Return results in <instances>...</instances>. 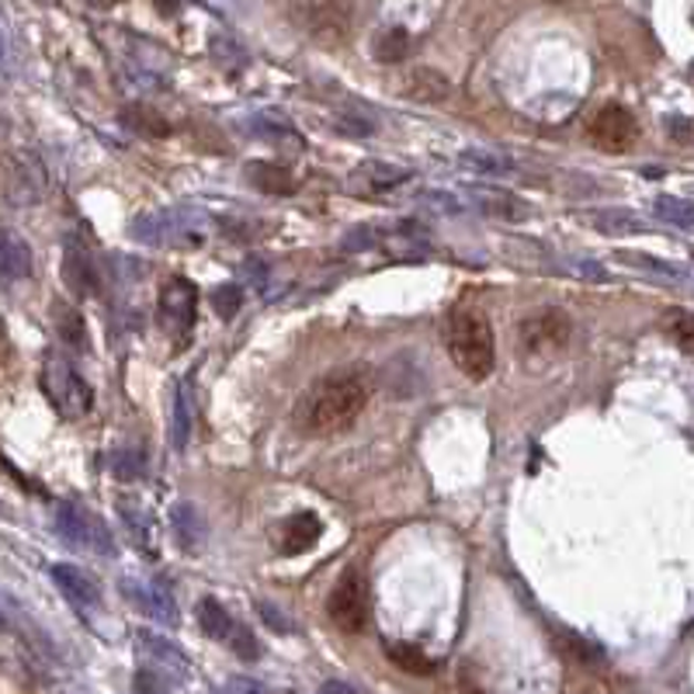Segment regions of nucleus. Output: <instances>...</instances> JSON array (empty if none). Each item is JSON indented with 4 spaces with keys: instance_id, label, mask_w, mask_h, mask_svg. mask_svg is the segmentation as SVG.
<instances>
[{
    "instance_id": "5701e85b",
    "label": "nucleus",
    "mask_w": 694,
    "mask_h": 694,
    "mask_svg": "<svg viewBox=\"0 0 694 694\" xmlns=\"http://www.w3.org/2000/svg\"><path fill=\"white\" fill-rule=\"evenodd\" d=\"M458 164L473 170V174H483V177H510L518 174V164L504 153H490V149H462L458 153Z\"/></svg>"
},
{
    "instance_id": "4c0bfd02",
    "label": "nucleus",
    "mask_w": 694,
    "mask_h": 694,
    "mask_svg": "<svg viewBox=\"0 0 694 694\" xmlns=\"http://www.w3.org/2000/svg\"><path fill=\"white\" fill-rule=\"evenodd\" d=\"M222 694H268V691L250 677H229L222 684Z\"/></svg>"
},
{
    "instance_id": "f704fd0d",
    "label": "nucleus",
    "mask_w": 694,
    "mask_h": 694,
    "mask_svg": "<svg viewBox=\"0 0 694 694\" xmlns=\"http://www.w3.org/2000/svg\"><path fill=\"white\" fill-rule=\"evenodd\" d=\"M341 247H344V250H372V247H379V237H375V229L358 226V229H351V234L344 237Z\"/></svg>"
},
{
    "instance_id": "7c9ffc66",
    "label": "nucleus",
    "mask_w": 694,
    "mask_h": 694,
    "mask_svg": "<svg viewBox=\"0 0 694 694\" xmlns=\"http://www.w3.org/2000/svg\"><path fill=\"white\" fill-rule=\"evenodd\" d=\"M663 327H666V333H671V341H674L684 354L694 358V313H687V310H671V313H666V320H663Z\"/></svg>"
},
{
    "instance_id": "0eeeda50",
    "label": "nucleus",
    "mask_w": 694,
    "mask_h": 694,
    "mask_svg": "<svg viewBox=\"0 0 694 694\" xmlns=\"http://www.w3.org/2000/svg\"><path fill=\"white\" fill-rule=\"evenodd\" d=\"M570 333H573L570 317L556 310V305H546V310H535L518 323V344L528 354H552L559 348H567Z\"/></svg>"
},
{
    "instance_id": "bb28decb",
    "label": "nucleus",
    "mask_w": 694,
    "mask_h": 694,
    "mask_svg": "<svg viewBox=\"0 0 694 694\" xmlns=\"http://www.w3.org/2000/svg\"><path fill=\"white\" fill-rule=\"evenodd\" d=\"M594 226L601 229L604 237H625V234H642V229H646V222H642L635 213H625V209L594 213Z\"/></svg>"
},
{
    "instance_id": "2eb2a0df",
    "label": "nucleus",
    "mask_w": 694,
    "mask_h": 694,
    "mask_svg": "<svg viewBox=\"0 0 694 694\" xmlns=\"http://www.w3.org/2000/svg\"><path fill=\"white\" fill-rule=\"evenodd\" d=\"M170 531L174 542L185 552H198L205 546V535H209V525H205V514L198 510V504L191 500H177L170 507Z\"/></svg>"
},
{
    "instance_id": "72a5a7b5",
    "label": "nucleus",
    "mask_w": 694,
    "mask_h": 694,
    "mask_svg": "<svg viewBox=\"0 0 694 694\" xmlns=\"http://www.w3.org/2000/svg\"><path fill=\"white\" fill-rule=\"evenodd\" d=\"M143 504H133V500H118V514L128 521V528L136 531V542L139 538H149V521H146V514L139 510Z\"/></svg>"
},
{
    "instance_id": "b1692460",
    "label": "nucleus",
    "mask_w": 694,
    "mask_h": 694,
    "mask_svg": "<svg viewBox=\"0 0 694 694\" xmlns=\"http://www.w3.org/2000/svg\"><path fill=\"white\" fill-rule=\"evenodd\" d=\"M473 205L490 216H500V219H525L528 216V205L521 198H514L507 191H490V188H476L473 191Z\"/></svg>"
},
{
    "instance_id": "9b49d317",
    "label": "nucleus",
    "mask_w": 694,
    "mask_h": 694,
    "mask_svg": "<svg viewBox=\"0 0 694 694\" xmlns=\"http://www.w3.org/2000/svg\"><path fill=\"white\" fill-rule=\"evenodd\" d=\"M63 281H66V289H70L76 299H91V296H97V268H94V257H91V250L84 247V240H76L73 234L63 237Z\"/></svg>"
},
{
    "instance_id": "1a4fd4ad",
    "label": "nucleus",
    "mask_w": 694,
    "mask_h": 694,
    "mask_svg": "<svg viewBox=\"0 0 694 694\" xmlns=\"http://www.w3.org/2000/svg\"><path fill=\"white\" fill-rule=\"evenodd\" d=\"M160 323L174 333V338H185V333L195 327V313H198V289L188 278L174 275L160 286Z\"/></svg>"
},
{
    "instance_id": "ea45409f",
    "label": "nucleus",
    "mask_w": 694,
    "mask_h": 694,
    "mask_svg": "<svg viewBox=\"0 0 694 694\" xmlns=\"http://www.w3.org/2000/svg\"><path fill=\"white\" fill-rule=\"evenodd\" d=\"M87 4H91V8H115L118 0H87Z\"/></svg>"
},
{
    "instance_id": "6e6552de",
    "label": "nucleus",
    "mask_w": 694,
    "mask_h": 694,
    "mask_svg": "<svg viewBox=\"0 0 694 694\" xmlns=\"http://www.w3.org/2000/svg\"><path fill=\"white\" fill-rule=\"evenodd\" d=\"M587 136L598 149H608V153H625L635 146L639 139V122L635 115L625 108V105H601L594 115H590V125H587Z\"/></svg>"
},
{
    "instance_id": "58836bf2",
    "label": "nucleus",
    "mask_w": 694,
    "mask_h": 694,
    "mask_svg": "<svg viewBox=\"0 0 694 694\" xmlns=\"http://www.w3.org/2000/svg\"><path fill=\"white\" fill-rule=\"evenodd\" d=\"M320 691H323V694H358V691H354L351 684H344V681H327Z\"/></svg>"
},
{
    "instance_id": "f3484780",
    "label": "nucleus",
    "mask_w": 694,
    "mask_h": 694,
    "mask_svg": "<svg viewBox=\"0 0 694 694\" xmlns=\"http://www.w3.org/2000/svg\"><path fill=\"white\" fill-rule=\"evenodd\" d=\"M410 182V170L403 167H393V164H382V160H369L354 170L351 177V188L362 191V195H382V191H393L400 185Z\"/></svg>"
},
{
    "instance_id": "20e7f679",
    "label": "nucleus",
    "mask_w": 694,
    "mask_h": 694,
    "mask_svg": "<svg viewBox=\"0 0 694 694\" xmlns=\"http://www.w3.org/2000/svg\"><path fill=\"white\" fill-rule=\"evenodd\" d=\"M198 625H201L205 635L222 642V646H229L240 660H247V663L261 660V642H257V635L247 625H240L234 614H229V608H222L216 598L198 601Z\"/></svg>"
},
{
    "instance_id": "dca6fc26",
    "label": "nucleus",
    "mask_w": 694,
    "mask_h": 694,
    "mask_svg": "<svg viewBox=\"0 0 694 694\" xmlns=\"http://www.w3.org/2000/svg\"><path fill=\"white\" fill-rule=\"evenodd\" d=\"M195 427V382L182 379L174 393V410H170V445L174 452H188Z\"/></svg>"
},
{
    "instance_id": "39448f33",
    "label": "nucleus",
    "mask_w": 694,
    "mask_h": 694,
    "mask_svg": "<svg viewBox=\"0 0 694 694\" xmlns=\"http://www.w3.org/2000/svg\"><path fill=\"white\" fill-rule=\"evenodd\" d=\"M327 614L341 632L354 635L369 622V594H365V577L358 570H344L341 580L333 583L327 598Z\"/></svg>"
},
{
    "instance_id": "f03ea898",
    "label": "nucleus",
    "mask_w": 694,
    "mask_h": 694,
    "mask_svg": "<svg viewBox=\"0 0 694 694\" xmlns=\"http://www.w3.org/2000/svg\"><path fill=\"white\" fill-rule=\"evenodd\" d=\"M448 354L455 369L473 379V382H483L490 379L494 369H497V338H494V327L486 320L483 310L476 305H458L448 320Z\"/></svg>"
},
{
    "instance_id": "4468645a",
    "label": "nucleus",
    "mask_w": 694,
    "mask_h": 694,
    "mask_svg": "<svg viewBox=\"0 0 694 694\" xmlns=\"http://www.w3.org/2000/svg\"><path fill=\"white\" fill-rule=\"evenodd\" d=\"M49 577H53V583L63 590V598L76 611H81V614H87V611H94L101 604V590H97L94 577H87L81 567H70V562H56V567L49 570Z\"/></svg>"
},
{
    "instance_id": "f8f14e48",
    "label": "nucleus",
    "mask_w": 694,
    "mask_h": 694,
    "mask_svg": "<svg viewBox=\"0 0 694 694\" xmlns=\"http://www.w3.org/2000/svg\"><path fill=\"white\" fill-rule=\"evenodd\" d=\"M320 535H323V521L317 518V514L299 510V514H292V518L281 521L275 542H278L281 556H305L310 549H317Z\"/></svg>"
},
{
    "instance_id": "7ed1b4c3",
    "label": "nucleus",
    "mask_w": 694,
    "mask_h": 694,
    "mask_svg": "<svg viewBox=\"0 0 694 694\" xmlns=\"http://www.w3.org/2000/svg\"><path fill=\"white\" fill-rule=\"evenodd\" d=\"M39 382H42V393L49 396V403H53L63 417H84L94 403L91 382L76 372L63 354H45Z\"/></svg>"
},
{
    "instance_id": "aec40b11",
    "label": "nucleus",
    "mask_w": 694,
    "mask_h": 694,
    "mask_svg": "<svg viewBox=\"0 0 694 694\" xmlns=\"http://www.w3.org/2000/svg\"><path fill=\"white\" fill-rule=\"evenodd\" d=\"M136 646H139L149 660H157L160 666H167V674H188V671H191L188 656H185L182 650H177L170 639H164V635L139 632V635H136Z\"/></svg>"
},
{
    "instance_id": "473e14b6",
    "label": "nucleus",
    "mask_w": 694,
    "mask_h": 694,
    "mask_svg": "<svg viewBox=\"0 0 694 694\" xmlns=\"http://www.w3.org/2000/svg\"><path fill=\"white\" fill-rule=\"evenodd\" d=\"M625 265H632V268H642V271H656V275H666V278H681L684 271L681 268H674V265H666V261H656L653 253H632V250H625V253H619Z\"/></svg>"
},
{
    "instance_id": "f257e3e1",
    "label": "nucleus",
    "mask_w": 694,
    "mask_h": 694,
    "mask_svg": "<svg viewBox=\"0 0 694 694\" xmlns=\"http://www.w3.org/2000/svg\"><path fill=\"white\" fill-rule=\"evenodd\" d=\"M372 396V379L362 369H341L317 379L296 403V427L313 438H330V434L348 431Z\"/></svg>"
},
{
    "instance_id": "393cba45",
    "label": "nucleus",
    "mask_w": 694,
    "mask_h": 694,
    "mask_svg": "<svg viewBox=\"0 0 694 694\" xmlns=\"http://www.w3.org/2000/svg\"><path fill=\"white\" fill-rule=\"evenodd\" d=\"M410 32L406 29H382L379 35H375V42H372V56L379 60V63H403L406 56H410Z\"/></svg>"
},
{
    "instance_id": "ddd939ff",
    "label": "nucleus",
    "mask_w": 694,
    "mask_h": 694,
    "mask_svg": "<svg viewBox=\"0 0 694 694\" xmlns=\"http://www.w3.org/2000/svg\"><path fill=\"white\" fill-rule=\"evenodd\" d=\"M310 32L327 45H341L351 32L348 0H313L310 4Z\"/></svg>"
},
{
    "instance_id": "c9c22d12",
    "label": "nucleus",
    "mask_w": 694,
    "mask_h": 694,
    "mask_svg": "<svg viewBox=\"0 0 694 694\" xmlns=\"http://www.w3.org/2000/svg\"><path fill=\"white\" fill-rule=\"evenodd\" d=\"M133 687H136V694H167V681L153 671H136Z\"/></svg>"
},
{
    "instance_id": "a211bd4d",
    "label": "nucleus",
    "mask_w": 694,
    "mask_h": 694,
    "mask_svg": "<svg viewBox=\"0 0 694 694\" xmlns=\"http://www.w3.org/2000/svg\"><path fill=\"white\" fill-rule=\"evenodd\" d=\"M247 182L265 195H292L299 188L296 174L289 167H281V164H271V160L247 164Z\"/></svg>"
},
{
    "instance_id": "4be33fe9",
    "label": "nucleus",
    "mask_w": 694,
    "mask_h": 694,
    "mask_svg": "<svg viewBox=\"0 0 694 694\" xmlns=\"http://www.w3.org/2000/svg\"><path fill=\"white\" fill-rule=\"evenodd\" d=\"M448 94H452L448 76L431 66H417L406 76V97H414V101H445Z\"/></svg>"
},
{
    "instance_id": "e433bc0d",
    "label": "nucleus",
    "mask_w": 694,
    "mask_h": 694,
    "mask_svg": "<svg viewBox=\"0 0 694 694\" xmlns=\"http://www.w3.org/2000/svg\"><path fill=\"white\" fill-rule=\"evenodd\" d=\"M257 611H261V619H265V625H268V629H275V632H292V622H289L286 614H281L278 608H271L268 601L257 604Z\"/></svg>"
},
{
    "instance_id": "c85d7f7f",
    "label": "nucleus",
    "mask_w": 694,
    "mask_h": 694,
    "mask_svg": "<svg viewBox=\"0 0 694 694\" xmlns=\"http://www.w3.org/2000/svg\"><path fill=\"white\" fill-rule=\"evenodd\" d=\"M112 476L122 479V483H139L146 476V455L139 448L112 452Z\"/></svg>"
},
{
    "instance_id": "423d86ee",
    "label": "nucleus",
    "mask_w": 694,
    "mask_h": 694,
    "mask_svg": "<svg viewBox=\"0 0 694 694\" xmlns=\"http://www.w3.org/2000/svg\"><path fill=\"white\" fill-rule=\"evenodd\" d=\"M53 521L63 531L66 542L81 546V549H87L94 556H115V538H112V531L105 528V521L94 518L91 510L73 507V504H56Z\"/></svg>"
},
{
    "instance_id": "c756f323",
    "label": "nucleus",
    "mask_w": 694,
    "mask_h": 694,
    "mask_svg": "<svg viewBox=\"0 0 694 694\" xmlns=\"http://www.w3.org/2000/svg\"><path fill=\"white\" fill-rule=\"evenodd\" d=\"M653 213L663 219V222H671V226H694V201H684V198H674V195H660L653 201Z\"/></svg>"
},
{
    "instance_id": "6ab92c4d",
    "label": "nucleus",
    "mask_w": 694,
    "mask_h": 694,
    "mask_svg": "<svg viewBox=\"0 0 694 694\" xmlns=\"http://www.w3.org/2000/svg\"><path fill=\"white\" fill-rule=\"evenodd\" d=\"M53 323H56V333H60V341L66 344V348H73V351H91V338H87V323H84V317L73 310L70 302H63V299H56L53 302Z\"/></svg>"
},
{
    "instance_id": "2f4dec72",
    "label": "nucleus",
    "mask_w": 694,
    "mask_h": 694,
    "mask_svg": "<svg viewBox=\"0 0 694 694\" xmlns=\"http://www.w3.org/2000/svg\"><path fill=\"white\" fill-rule=\"evenodd\" d=\"M213 305L222 320H234L244 310V289L237 286V281H226V286H219L213 292Z\"/></svg>"
},
{
    "instance_id": "412c9836",
    "label": "nucleus",
    "mask_w": 694,
    "mask_h": 694,
    "mask_svg": "<svg viewBox=\"0 0 694 694\" xmlns=\"http://www.w3.org/2000/svg\"><path fill=\"white\" fill-rule=\"evenodd\" d=\"M385 660L400 666L403 674H414V677H431L434 671H438V663H434L421 646H414V642H385Z\"/></svg>"
},
{
    "instance_id": "a878e982",
    "label": "nucleus",
    "mask_w": 694,
    "mask_h": 694,
    "mask_svg": "<svg viewBox=\"0 0 694 694\" xmlns=\"http://www.w3.org/2000/svg\"><path fill=\"white\" fill-rule=\"evenodd\" d=\"M32 275V250L18 234L4 237V278L8 281H21Z\"/></svg>"
},
{
    "instance_id": "9d476101",
    "label": "nucleus",
    "mask_w": 694,
    "mask_h": 694,
    "mask_svg": "<svg viewBox=\"0 0 694 694\" xmlns=\"http://www.w3.org/2000/svg\"><path fill=\"white\" fill-rule=\"evenodd\" d=\"M122 594L133 601L146 619L153 622H160V625H177L182 622V611H177V601L174 594L164 587V583H143V580H133V577H125L122 580Z\"/></svg>"
},
{
    "instance_id": "cd10ccee",
    "label": "nucleus",
    "mask_w": 694,
    "mask_h": 694,
    "mask_svg": "<svg viewBox=\"0 0 694 694\" xmlns=\"http://www.w3.org/2000/svg\"><path fill=\"white\" fill-rule=\"evenodd\" d=\"M122 122L128 128H136V133H143V136H167L170 133V122L153 108H146V105H128L122 112Z\"/></svg>"
}]
</instances>
